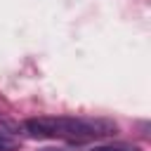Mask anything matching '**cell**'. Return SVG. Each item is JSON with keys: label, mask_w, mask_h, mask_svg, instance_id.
Masks as SVG:
<instances>
[{"label": "cell", "mask_w": 151, "mask_h": 151, "mask_svg": "<svg viewBox=\"0 0 151 151\" xmlns=\"http://www.w3.org/2000/svg\"><path fill=\"white\" fill-rule=\"evenodd\" d=\"M26 134L31 137H50V139H66V142H90L94 137L113 134L116 125L109 120H92V118H76V116H57V118H28L24 123Z\"/></svg>", "instance_id": "obj_1"}, {"label": "cell", "mask_w": 151, "mask_h": 151, "mask_svg": "<svg viewBox=\"0 0 151 151\" xmlns=\"http://www.w3.org/2000/svg\"><path fill=\"white\" fill-rule=\"evenodd\" d=\"M19 149V139L5 130H0V151H17Z\"/></svg>", "instance_id": "obj_2"}, {"label": "cell", "mask_w": 151, "mask_h": 151, "mask_svg": "<svg viewBox=\"0 0 151 151\" xmlns=\"http://www.w3.org/2000/svg\"><path fill=\"white\" fill-rule=\"evenodd\" d=\"M90 151H139V149H130V146H120V144H101V146H92Z\"/></svg>", "instance_id": "obj_3"}]
</instances>
